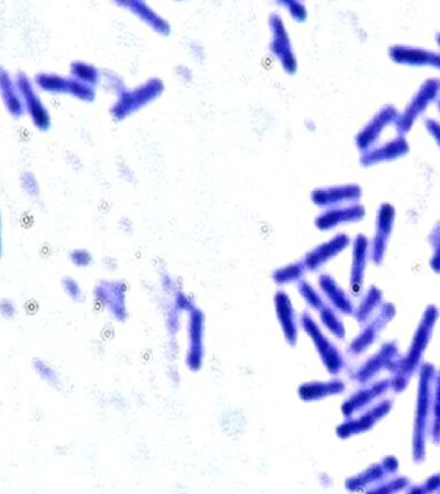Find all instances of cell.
<instances>
[{
	"label": "cell",
	"instance_id": "cell-4",
	"mask_svg": "<svg viewBox=\"0 0 440 494\" xmlns=\"http://www.w3.org/2000/svg\"><path fill=\"white\" fill-rule=\"evenodd\" d=\"M62 287H63V291H65L68 297L70 298L75 302H81L82 300L84 299L83 288L74 278H65L62 281Z\"/></svg>",
	"mask_w": 440,
	"mask_h": 494
},
{
	"label": "cell",
	"instance_id": "cell-2",
	"mask_svg": "<svg viewBox=\"0 0 440 494\" xmlns=\"http://www.w3.org/2000/svg\"><path fill=\"white\" fill-rule=\"evenodd\" d=\"M94 299L117 322L128 318V299L126 285L121 281H103L94 287Z\"/></svg>",
	"mask_w": 440,
	"mask_h": 494
},
{
	"label": "cell",
	"instance_id": "cell-1",
	"mask_svg": "<svg viewBox=\"0 0 440 494\" xmlns=\"http://www.w3.org/2000/svg\"><path fill=\"white\" fill-rule=\"evenodd\" d=\"M186 364L190 371L201 369L204 357V316L194 304L187 310Z\"/></svg>",
	"mask_w": 440,
	"mask_h": 494
},
{
	"label": "cell",
	"instance_id": "cell-3",
	"mask_svg": "<svg viewBox=\"0 0 440 494\" xmlns=\"http://www.w3.org/2000/svg\"><path fill=\"white\" fill-rule=\"evenodd\" d=\"M33 370L38 374L39 378L49 383L50 386L56 389H60L62 387L61 378L58 371L52 366L49 362L43 360H35L33 364Z\"/></svg>",
	"mask_w": 440,
	"mask_h": 494
},
{
	"label": "cell",
	"instance_id": "cell-7",
	"mask_svg": "<svg viewBox=\"0 0 440 494\" xmlns=\"http://www.w3.org/2000/svg\"><path fill=\"white\" fill-rule=\"evenodd\" d=\"M0 311L5 318H13L17 314V307L10 300H3L0 304Z\"/></svg>",
	"mask_w": 440,
	"mask_h": 494
},
{
	"label": "cell",
	"instance_id": "cell-5",
	"mask_svg": "<svg viewBox=\"0 0 440 494\" xmlns=\"http://www.w3.org/2000/svg\"><path fill=\"white\" fill-rule=\"evenodd\" d=\"M22 187L24 189V192L30 196V197H38L39 195V187L38 183H37V180L35 179V176L31 174V173H24L22 176Z\"/></svg>",
	"mask_w": 440,
	"mask_h": 494
},
{
	"label": "cell",
	"instance_id": "cell-6",
	"mask_svg": "<svg viewBox=\"0 0 440 494\" xmlns=\"http://www.w3.org/2000/svg\"><path fill=\"white\" fill-rule=\"evenodd\" d=\"M70 261L74 263L76 267L79 268H85L89 267L92 262V256L90 253L85 249H75L70 253Z\"/></svg>",
	"mask_w": 440,
	"mask_h": 494
}]
</instances>
